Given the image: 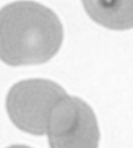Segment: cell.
<instances>
[{"label": "cell", "mask_w": 133, "mask_h": 148, "mask_svg": "<svg viewBox=\"0 0 133 148\" xmlns=\"http://www.w3.org/2000/svg\"><path fill=\"white\" fill-rule=\"evenodd\" d=\"M89 16L115 31L133 28V0H82Z\"/></svg>", "instance_id": "4"}, {"label": "cell", "mask_w": 133, "mask_h": 148, "mask_svg": "<svg viewBox=\"0 0 133 148\" xmlns=\"http://www.w3.org/2000/svg\"><path fill=\"white\" fill-rule=\"evenodd\" d=\"M65 90L46 79L24 80L12 86L6 98V109L13 125L32 135H43L51 109Z\"/></svg>", "instance_id": "2"}, {"label": "cell", "mask_w": 133, "mask_h": 148, "mask_svg": "<svg viewBox=\"0 0 133 148\" xmlns=\"http://www.w3.org/2000/svg\"><path fill=\"white\" fill-rule=\"evenodd\" d=\"M7 148H32V147H28V146H24V145H13V146H9Z\"/></svg>", "instance_id": "5"}, {"label": "cell", "mask_w": 133, "mask_h": 148, "mask_svg": "<svg viewBox=\"0 0 133 148\" xmlns=\"http://www.w3.org/2000/svg\"><path fill=\"white\" fill-rule=\"evenodd\" d=\"M50 148H98L99 128L92 108L76 97H62L49 115Z\"/></svg>", "instance_id": "3"}, {"label": "cell", "mask_w": 133, "mask_h": 148, "mask_svg": "<svg viewBox=\"0 0 133 148\" xmlns=\"http://www.w3.org/2000/svg\"><path fill=\"white\" fill-rule=\"evenodd\" d=\"M62 41V24L48 7L15 1L0 10V60L6 65L45 64L60 51Z\"/></svg>", "instance_id": "1"}]
</instances>
